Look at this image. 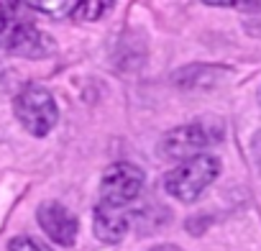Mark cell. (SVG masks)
<instances>
[{"mask_svg": "<svg viewBox=\"0 0 261 251\" xmlns=\"http://www.w3.org/2000/svg\"><path fill=\"white\" fill-rule=\"evenodd\" d=\"M218 172H220V162L215 157L200 154V157H192V159L182 162L179 167H174L164 177V187L172 197H177L182 203H192L207 190V185L218 177Z\"/></svg>", "mask_w": 261, "mask_h": 251, "instance_id": "1", "label": "cell"}, {"mask_svg": "<svg viewBox=\"0 0 261 251\" xmlns=\"http://www.w3.org/2000/svg\"><path fill=\"white\" fill-rule=\"evenodd\" d=\"M16 115H18V120L23 123V129L29 134L46 136L59 120V108L54 103V95L46 87L29 85L16 97Z\"/></svg>", "mask_w": 261, "mask_h": 251, "instance_id": "2", "label": "cell"}, {"mask_svg": "<svg viewBox=\"0 0 261 251\" xmlns=\"http://www.w3.org/2000/svg\"><path fill=\"white\" fill-rule=\"evenodd\" d=\"M220 129H210L205 123H190V126H179V129L169 131L164 139H162V154L167 159H192V157H200L210 144H215L220 139Z\"/></svg>", "mask_w": 261, "mask_h": 251, "instance_id": "3", "label": "cell"}, {"mask_svg": "<svg viewBox=\"0 0 261 251\" xmlns=\"http://www.w3.org/2000/svg\"><path fill=\"white\" fill-rule=\"evenodd\" d=\"M141 187H144V172L139 167L110 164L100 182V203L128 208V203H134L141 195Z\"/></svg>", "mask_w": 261, "mask_h": 251, "instance_id": "4", "label": "cell"}, {"mask_svg": "<svg viewBox=\"0 0 261 251\" xmlns=\"http://www.w3.org/2000/svg\"><path fill=\"white\" fill-rule=\"evenodd\" d=\"M41 228L46 231V236L59 243V246H74L77 241V231H80V223L77 218L59 203H44L36 213Z\"/></svg>", "mask_w": 261, "mask_h": 251, "instance_id": "5", "label": "cell"}, {"mask_svg": "<svg viewBox=\"0 0 261 251\" xmlns=\"http://www.w3.org/2000/svg\"><path fill=\"white\" fill-rule=\"evenodd\" d=\"M6 46H8V52H13L18 57H29V59H41L54 52L51 39L44 31H39L34 23H26V21L11 29Z\"/></svg>", "mask_w": 261, "mask_h": 251, "instance_id": "6", "label": "cell"}, {"mask_svg": "<svg viewBox=\"0 0 261 251\" xmlns=\"http://www.w3.org/2000/svg\"><path fill=\"white\" fill-rule=\"evenodd\" d=\"M128 231V208L100 203L95 208V236L102 243H118Z\"/></svg>", "mask_w": 261, "mask_h": 251, "instance_id": "7", "label": "cell"}, {"mask_svg": "<svg viewBox=\"0 0 261 251\" xmlns=\"http://www.w3.org/2000/svg\"><path fill=\"white\" fill-rule=\"evenodd\" d=\"M108 8H110L108 3H80V6H74L72 16L80 18V21H97Z\"/></svg>", "mask_w": 261, "mask_h": 251, "instance_id": "8", "label": "cell"}, {"mask_svg": "<svg viewBox=\"0 0 261 251\" xmlns=\"http://www.w3.org/2000/svg\"><path fill=\"white\" fill-rule=\"evenodd\" d=\"M8 251H51V248L44 246V243L36 241V238L21 236V238H13V241L8 243Z\"/></svg>", "mask_w": 261, "mask_h": 251, "instance_id": "9", "label": "cell"}, {"mask_svg": "<svg viewBox=\"0 0 261 251\" xmlns=\"http://www.w3.org/2000/svg\"><path fill=\"white\" fill-rule=\"evenodd\" d=\"M21 8L18 6H8V3H0V34H6L11 29V23L16 21V13Z\"/></svg>", "mask_w": 261, "mask_h": 251, "instance_id": "10", "label": "cell"}, {"mask_svg": "<svg viewBox=\"0 0 261 251\" xmlns=\"http://www.w3.org/2000/svg\"><path fill=\"white\" fill-rule=\"evenodd\" d=\"M34 11L41 13H51V16H67L74 11V3H59V6H34Z\"/></svg>", "mask_w": 261, "mask_h": 251, "instance_id": "11", "label": "cell"}, {"mask_svg": "<svg viewBox=\"0 0 261 251\" xmlns=\"http://www.w3.org/2000/svg\"><path fill=\"white\" fill-rule=\"evenodd\" d=\"M256 157H258V164H261V139H258V144H256Z\"/></svg>", "mask_w": 261, "mask_h": 251, "instance_id": "12", "label": "cell"}]
</instances>
